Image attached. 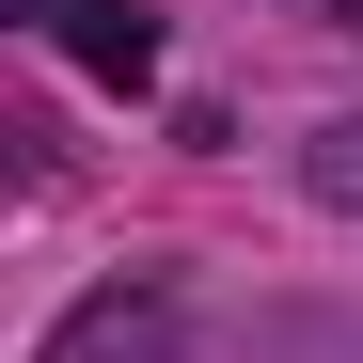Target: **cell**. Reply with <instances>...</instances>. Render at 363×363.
<instances>
[{"instance_id":"7a4b0ae2","label":"cell","mask_w":363,"mask_h":363,"mask_svg":"<svg viewBox=\"0 0 363 363\" xmlns=\"http://www.w3.org/2000/svg\"><path fill=\"white\" fill-rule=\"evenodd\" d=\"M64 48H79L111 95H143V79H158V32L127 16V0H64Z\"/></svg>"},{"instance_id":"277c9868","label":"cell","mask_w":363,"mask_h":363,"mask_svg":"<svg viewBox=\"0 0 363 363\" xmlns=\"http://www.w3.org/2000/svg\"><path fill=\"white\" fill-rule=\"evenodd\" d=\"M316 16H347V32H363V0H316Z\"/></svg>"},{"instance_id":"3957f363","label":"cell","mask_w":363,"mask_h":363,"mask_svg":"<svg viewBox=\"0 0 363 363\" xmlns=\"http://www.w3.org/2000/svg\"><path fill=\"white\" fill-rule=\"evenodd\" d=\"M300 174H316V206L363 221V127H316V158H300Z\"/></svg>"},{"instance_id":"6da1fadb","label":"cell","mask_w":363,"mask_h":363,"mask_svg":"<svg viewBox=\"0 0 363 363\" xmlns=\"http://www.w3.org/2000/svg\"><path fill=\"white\" fill-rule=\"evenodd\" d=\"M48 363H174V300L158 284H111V300H79V316L48 332Z\"/></svg>"}]
</instances>
